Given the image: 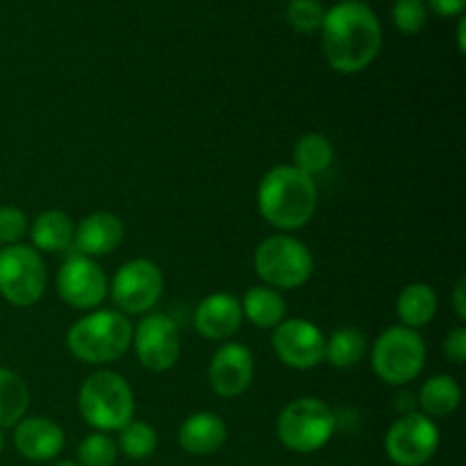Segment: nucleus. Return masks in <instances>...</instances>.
Instances as JSON below:
<instances>
[{
  "label": "nucleus",
  "mask_w": 466,
  "mask_h": 466,
  "mask_svg": "<svg viewBox=\"0 0 466 466\" xmlns=\"http://www.w3.org/2000/svg\"><path fill=\"white\" fill-rule=\"evenodd\" d=\"M121 437H118V449L126 458L130 460H148L157 449V432L150 423L135 421L132 419L126 428H121Z\"/></svg>",
  "instance_id": "nucleus-26"
},
{
  "label": "nucleus",
  "mask_w": 466,
  "mask_h": 466,
  "mask_svg": "<svg viewBox=\"0 0 466 466\" xmlns=\"http://www.w3.org/2000/svg\"><path fill=\"white\" fill-rule=\"evenodd\" d=\"M48 273L39 250L25 244L5 246L0 250V296L16 308L39 303Z\"/></svg>",
  "instance_id": "nucleus-8"
},
{
  "label": "nucleus",
  "mask_w": 466,
  "mask_h": 466,
  "mask_svg": "<svg viewBox=\"0 0 466 466\" xmlns=\"http://www.w3.org/2000/svg\"><path fill=\"white\" fill-rule=\"evenodd\" d=\"M73 228L71 217L62 209H46L32 221L30 241L32 248L41 253H62L73 246Z\"/></svg>",
  "instance_id": "nucleus-19"
},
{
  "label": "nucleus",
  "mask_w": 466,
  "mask_h": 466,
  "mask_svg": "<svg viewBox=\"0 0 466 466\" xmlns=\"http://www.w3.org/2000/svg\"><path fill=\"white\" fill-rule=\"evenodd\" d=\"M453 305H455V312H458V317L466 319V280H458V285H455V291H453Z\"/></svg>",
  "instance_id": "nucleus-33"
},
{
  "label": "nucleus",
  "mask_w": 466,
  "mask_h": 466,
  "mask_svg": "<svg viewBox=\"0 0 466 466\" xmlns=\"http://www.w3.org/2000/svg\"><path fill=\"white\" fill-rule=\"evenodd\" d=\"M394 25L405 35H417L423 30L428 21V7L423 0H396L391 9Z\"/></svg>",
  "instance_id": "nucleus-29"
},
{
  "label": "nucleus",
  "mask_w": 466,
  "mask_h": 466,
  "mask_svg": "<svg viewBox=\"0 0 466 466\" xmlns=\"http://www.w3.org/2000/svg\"><path fill=\"white\" fill-rule=\"evenodd\" d=\"M323 55L337 73H360L378 57L382 27L369 5L344 0L326 12L321 25Z\"/></svg>",
  "instance_id": "nucleus-1"
},
{
  "label": "nucleus",
  "mask_w": 466,
  "mask_h": 466,
  "mask_svg": "<svg viewBox=\"0 0 466 466\" xmlns=\"http://www.w3.org/2000/svg\"><path fill=\"white\" fill-rule=\"evenodd\" d=\"M253 373V353L246 346L230 341V344L218 346L217 353L212 355V362L208 369L209 387L221 399H237L250 387Z\"/></svg>",
  "instance_id": "nucleus-14"
},
{
  "label": "nucleus",
  "mask_w": 466,
  "mask_h": 466,
  "mask_svg": "<svg viewBox=\"0 0 466 466\" xmlns=\"http://www.w3.org/2000/svg\"><path fill=\"white\" fill-rule=\"evenodd\" d=\"M3 449H5V435L3 431H0V453H3Z\"/></svg>",
  "instance_id": "nucleus-35"
},
{
  "label": "nucleus",
  "mask_w": 466,
  "mask_h": 466,
  "mask_svg": "<svg viewBox=\"0 0 466 466\" xmlns=\"http://www.w3.org/2000/svg\"><path fill=\"white\" fill-rule=\"evenodd\" d=\"M371 367L382 382L403 387L417 380L426 367V344L419 330L391 326L378 337L371 353Z\"/></svg>",
  "instance_id": "nucleus-6"
},
{
  "label": "nucleus",
  "mask_w": 466,
  "mask_h": 466,
  "mask_svg": "<svg viewBox=\"0 0 466 466\" xmlns=\"http://www.w3.org/2000/svg\"><path fill=\"white\" fill-rule=\"evenodd\" d=\"M332 159H335V148H332L330 139L319 132L312 135H305L296 141L294 146V164L299 171H303L305 176L314 177L319 173H326L330 168Z\"/></svg>",
  "instance_id": "nucleus-24"
},
{
  "label": "nucleus",
  "mask_w": 466,
  "mask_h": 466,
  "mask_svg": "<svg viewBox=\"0 0 466 466\" xmlns=\"http://www.w3.org/2000/svg\"><path fill=\"white\" fill-rule=\"evenodd\" d=\"M337 414L323 400L296 399L278 417V440L294 453H314L332 440Z\"/></svg>",
  "instance_id": "nucleus-5"
},
{
  "label": "nucleus",
  "mask_w": 466,
  "mask_h": 466,
  "mask_svg": "<svg viewBox=\"0 0 466 466\" xmlns=\"http://www.w3.org/2000/svg\"><path fill=\"white\" fill-rule=\"evenodd\" d=\"M55 466H80V464H76V462H59V464H55Z\"/></svg>",
  "instance_id": "nucleus-36"
},
{
  "label": "nucleus",
  "mask_w": 466,
  "mask_h": 466,
  "mask_svg": "<svg viewBox=\"0 0 466 466\" xmlns=\"http://www.w3.org/2000/svg\"><path fill=\"white\" fill-rule=\"evenodd\" d=\"M244 321L241 303L230 294H212L196 308L194 328L200 337L212 341H228Z\"/></svg>",
  "instance_id": "nucleus-16"
},
{
  "label": "nucleus",
  "mask_w": 466,
  "mask_h": 466,
  "mask_svg": "<svg viewBox=\"0 0 466 466\" xmlns=\"http://www.w3.org/2000/svg\"><path fill=\"white\" fill-rule=\"evenodd\" d=\"M239 303L244 317L248 319L255 328H259V330H273V328L280 326V323L285 321V296L278 289H273V287H250L244 294V300H239Z\"/></svg>",
  "instance_id": "nucleus-20"
},
{
  "label": "nucleus",
  "mask_w": 466,
  "mask_h": 466,
  "mask_svg": "<svg viewBox=\"0 0 466 466\" xmlns=\"http://www.w3.org/2000/svg\"><path fill=\"white\" fill-rule=\"evenodd\" d=\"M14 431V446L32 462L55 460L64 449V431L46 417H23Z\"/></svg>",
  "instance_id": "nucleus-15"
},
{
  "label": "nucleus",
  "mask_w": 466,
  "mask_h": 466,
  "mask_svg": "<svg viewBox=\"0 0 466 466\" xmlns=\"http://www.w3.org/2000/svg\"><path fill=\"white\" fill-rule=\"evenodd\" d=\"M396 312H399L400 323L405 328H419L428 326V323L435 319L437 314V294L431 285H423V282H414L408 285L399 294L396 300Z\"/></svg>",
  "instance_id": "nucleus-21"
},
{
  "label": "nucleus",
  "mask_w": 466,
  "mask_h": 466,
  "mask_svg": "<svg viewBox=\"0 0 466 466\" xmlns=\"http://www.w3.org/2000/svg\"><path fill=\"white\" fill-rule=\"evenodd\" d=\"M177 441H180L182 451L189 455H214L221 451L228 441V426L221 417L212 412H198L185 419L177 432Z\"/></svg>",
  "instance_id": "nucleus-18"
},
{
  "label": "nucleus",
  "mask_w": 466,
  "mask_h": 466,
  "mask_svg": "<svg viewBox=\"0 0 466 466\" xmlns=\"http://www.w3.org/2000/svg\"><path fill=\"white\" fill-rule=\"evenodd\" d=\"M255 271L273 289H296L309 280L314 259L308 246L291 235H271L255 250Z\"/></svg>",
  "instance_id": "nucleus-7"
},
{
  "label": "nucleus",
  "mask_w": 466,
  "mask_h": 466,
  "mask_svg": "<svg viewBox=\"0 0 466 466\" xmlns=\"http://www.w3.org/2000/svg\"><path fill=\"white\" fill-rule=\"evenodd\" d=\"M273 350L285 367L309 371L326 358V335L308 319H285L273 328Z\"/></svg>",
  "instance_id": "nucleus-12"
},
{
  "label": "nucleus",
  "mask_w": 466,
  "mask_h": 466,
  "mask_svg": "<svg viewBox=\"0 0 466 466\" xmlns=\"http://www.w3.org/2000/svg\"><path fill=\"white\" fill-rule=\"evenodd\" d=\"M118 458V446L105 432H94L85 437L77 446V462L80 466H114Z\"/></svg>",
  "instance_id": "nucleus-27"
},
{
  "label": "nucleus",
  "mask_w": 466,
  "mask_h": 466,
  "mask_svg": "<svg viewBox=\"0 0 466 466\" xmlns=\"http://www.w3.org/2000/svg\"><path fill=\"white\" fill-rule=\"evenodd\" d=\"M30 230V223L23 209L12 208H0V244L3 246H14L21 244L23 237Z\"/></svg>",
  "instance_id": "nucleus-30"
},
{
  "label": "nucleus",
  "mask_w": 466,
  "mask_h": 466,
  "mask_svg": "<svg viewBox=\"0 0 466 466\" xmlns=\"http://www.w3.org/2000/svg\"><path fill=\"white\" fill-rule=\"evenodd\" d=\"M123 223L112 212H94L80 221L73 235V246L85 258H103L114 253L123 241Z\"/></svg>",
  "instance_id": "nucleus-17"
},
{
  "label": "nucleus",
  "mask_w": 466,
  "mask_h": 466,
  "mask_svg": "<svg viewBox=\"0 0 466 466\" xmlns=\"http://www.w3.org/2000/svg\"><path fill=\"white\" fill-rule=\"evenodd\" d=\"M77 410L98 432L121 431L135 417V394L126 378L118 373L96 371L82 382Z\"/></svg>",
  "instance_id": "nucleus-4"
},
{
  "label": "nucleus",
  "mask_w": 466,
  "mask_h": 466,
  "mask_svg": "<svg viewBox=\"0 0 466 466\" xmlns=\"http://www.w3.org/2000/svg\"><path fill=\"white\" fill-rule=\"evenodd\" d=\"M30 405V390L25 380L12 369L0 367V431L12 428L25 417Z\"/></svg>",
  "instance_id": "nucleus-23"
},
{
  "label": "nucleus",
  "mask_w": 466,
  "mask_h": 466,
  "mask_svg": "<svg viewBox=\"0 0 466 466\" xmlns=\"http://www.w3.org/2000/svg\"><path fill=\"white\" fill-rule=\"evenodd\" d=\"M164 289L162 268L150 259H130L112 278V300L123 314H146Z\"/></svg>",
  "instance_id": "nucleus-10"
},
{
  "label": "nucleus",
  "mask_w": 466,
  "mask_h": 466,
  "mask_svg": "<svg viewBox=\"0 0 466 466\" xmlns=\"http://www.w3.org/2000/svg\"><path fill=\"white\" fill-rule=\"evenodd\" d=\"M107 276L103 268L85 255H71L59 267L57 294L64 303L76 309H94L107 296Z\"/></svg>",
  "instance_id": "nucleus-13"
},
{
  "label": "nucleus",
  "mask_w": 466,
  "mask_h": 466,
  "mask_svg": "<svg viewBox=\"0 0 466 466\" xmlns=\"http://www.w3.org/2000/svg\"><path fill=\"white\" fill-rule=\"evenodd\" d=\"M464 30H466V18H460V23H458V48L462 50H466V41H464Z\"/></svg>",
  "instance_id": "nucleus-34"
},
{
  "label": "nucleus",
  "mask_w": 466,
  "mask_h": 466,
  "mask_svg": "<svg viewBox=\"0 0 466 466\" xmlns=\"http://www.w3.org/2000/svg\"><path fill=\"white\" fill-rule=\"evenodd\" d=\"M367 353V339L355 328H341L332 332L330 339H326V358L335 369H350L362 362Z\"/></svg>",
  "instance_id": "nucleus-25"
},
{
  "label": "nucleus",
  "mask_w": 466,
  "mask_h": 466,
  "mask_svg": "<svg viewBox=\"0 0 466 466\" xmlns=\"http://www.w3.org/2000/svg\"><path fill=\"white\" fill-rule=\"evenodd\" d=\"M428 5H431V9L437 14V16L451 18V16H460V14L464 12L466 0H428Z\"/></svg>",
  "instance_id": "nucleus-32"
},
{
  "label": "nucleus",
  "mask_w": 466,
  "mask_h": 466,
  "mask_svg": "<svg viewBox=\"0 0 466 466\" xmlns=\"http://www.w3.org/2000/svg\"><path fill=\"white\" fill-rule=\"evenodd\" d=\"M130 319L116 309H96L77 319L66 332L73 358L86 364H107L127 353L132 346Z\"/></svg>",
  "instance_id": "nucleus-3"
},
{
  "label": "nucleus",
  "mask_w": 466,
  "mask_h": 466,
  "mask_svg": "<svg viewBox=\"0 0 466 466\" xmlns=\"http://www.w3.org/2000/svg\"><path fill=\"white\" fill-rule=\"evenodd\" d=\"M132 346L141 367L164 373L176 367L180 358V332L168 314H146L139 326L132 328Z\"/></svg>",
  "instance_id": "nucleus-11"
},
{
  "label": "nucleus",
  "mask_w": 466,
  "mask_h": 466,
  "mask_svg": "<svg viewBox=\"0 0 466 466\" xmlns=\"http://www.w3.org/2000/svg\"><path fill=\"white\" fill-rule=\"evenodd\" d=\"M317 180L291 164H280L267 171L258 187V208L264 221L282 232L308 226L317 212Z\"/></svg>",
  "instance_id": "nucleus-2"
},
{
  "label": "nucleus",
  "mask_w": 466,
  "mask_h": 466,
  "mask_svg": "<svg viewBox=\"0 0 466 466\" xmlns=\"http://www.w3.org/2000/svg\"><path fill=\"white\" fill-rule=\"evenodd\" d=\"M440 449V428L421 412H405L385 437L387 458L399 466H423Z\"/></svg>",
  "instance_id": "nucleus-9"
},
{
  "label": "nucleus",
  "mask_w": 466,
  "mask_h": 466,
  "mask_svg": "<svg viewBox=\"0 0 466 466\" xmlns=\"http://www.w3.org/2000/svg\"><path fill=\"white\" fill-rule=\"evenodd\" d=\"M460 400H462V390L453 376H444V373L423 382L421 391H419V405L423 410L421 414L431 419L453 414L460 408Z\"/></svg>",
  "instance_id": "nucleus-22"
},
{
  "label": "nucleus",
  "mask_w": 466,
  "mask_h": 466,
  "mask_svg": "<svg viewBox=\"0 0 466 466\" xmlns=\"http://www.w3.org/2000/svg\"><path fill=\"white\" fill-rule=\"evenodd\" d=\"M326 18V9L319 0H291L287 7V21L300 35H312L319 32Z\"/></svg>",
  "instance_id": "nucleus-28"
},
{
  "label": "nucleus",
  "mask_w": 466,
  "mask_h": 466,
  "mask_svg": "<svg viewBox=\"0 0 466 466\" xmlns=\"http://www.w3.org/2000/svg\"><path fill=\"white\" fill-rule=\"evenodd\" d=\"M444 355L453 364H464L466 360V328L458 326L446 335Z\"/></svg>",
  "instance_id": "nucleus-31"
}]
</instances>
